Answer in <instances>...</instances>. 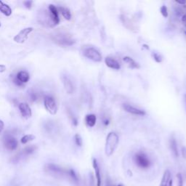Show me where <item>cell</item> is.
Segmentation results:
<instances>
[{
  "label": "cell",
  "mask_w": 186,
  "mask_h": 186,
  "mask_svg": "<svg viewBox=\"0 0 186 186\" xmlns=\"http://www.w3.org/2000/svg\"><path fill=\"white\" fill-rule=\"evenodd\" d=\"M168 186H173V180H172V179H171L170 180V182H169Z\"/></svg>",
  "instance_id": "obj_37"
},
{
  "label": "cell",
  "mask_w": 186,
  "mask_h": 186,
  "mask_svg": "<svg viewBox=\"0 0 186 186\" xmlns=\"http://www.w3.org/2000/svg\"><path fill=\"white\" fill-rule=\"evenodd\" d=\"M0 12L5 15L9 17L12 15V10L9 5L4 3L2 1H0Z\"/></svg>",
  "instance_id": "obj_15"
},
{
  "label": "cell",
  "mask_w": 186,
  "mask_h": 186,
  "mask_svg": "<svg viewBox=\"0 0 186 186\" xmlns=\"http://www.w3.org/2000/svg\"><path fill=\"white\" fill-rule=\"evenodd\" d=\"M119 138L118 135L114 132H110L106 137V145H105V153L107 156H110L114 153L115 150L118 146Z\"/></svg>",
  "instance_id": "obj_1"
},
{
  "label": "cell",
  "mask_w": 186,
  "mask_h": 186,
  "mask_svg": "<svg viewBox=\"0 0 186 186\" xmlns=\"http://www.w3.org/2000/svg\"><path fill=\"white\" fill-rule=\"evenodd\" d=\"M61 80L66 93L69 94V95L74 93L75 90V86L71 79L67 75H63L61 76Z\"/></svg>",
  "instance_id": "obj_7"
},
{
  "label": "cell",
  "mask_w": 186,
  "mask_h": 186,
  "mask_svg": "<svg viewBox=\"0 0 186 186\" xmlns=\"http://www.w3.org/2000/svg\"><path fill=\"white\" fill-rule=\"evenodd\" d=\"M53 40L60 46H71L75 43V40L70 33L63 31L54 33Z\"/></svg>",
  "instance_id": "obj_2"
},
{
  "label": "cell",
  "mask_w": 186,
  "mask_h": 186,
  "mask_svg": "<svg viewBox=\"0 0 186 186\" xmlns=\"http://www.w3.org/2000/svg\"><path fill=\"white\" fill-rule=\"evenodd\" d=\"M75 143H76V145L79 146V147L82 145V139H81V136L79 134H76V135H75Z\"/></svg>",
  "instance_id": "obj_26"
},
{
  "label": "cell",
  "mask_w": 186,
  "mask_h": 186,
  "mask_svg": "<svg viewBox=\"0 0 186 186\" xmlns=\"http://www.w3.org/2000/svg\"><path fill=\"white\" fill-rule=\"evenodd\" d=\"M28 97L30 99L31 101L35 102L37 100V93H35L33 91H29L28 92Z\"/></svg>",
  "instance_id": "obj_25"
},
{
  "label": "cell",
  "mask_w": 186,
  "mask_h": 186,
  "mask_svg": "<svg viewBox=\"0 0 186 186\" xmlns=\"http://www.w3.org/2000/svg\"><path fill=\"white\" fill-rule=\"evenodd\" d=\"M4 145L5 148L10 150H14L18 148V141L10 135H5L4 137Z\"/></svg>",
  "instance_id": "obj_8"
},
{
  "label": "cell",
  "mask_w": 186,
  "mask_h": 186,
  "mask_svg": "<svg viewBox=\"0 0 186 186\" xmlns=\"http://www.w3.org/2000/svg\"><path fill=\"white\" fill-rule=\"evenodd\" d=\"M1 26H2V24H1V23H0V27H1Z\"/></svg>",
  "instance_id": "obj_40"
},
{
  "label": "cell",
  "mask_w": 186,
  "mask_h": 186,
  "mask_svg": "<svg viewBox=\"0 0 186 186\" xmlns=\"http://www.w3.org/2000/svg\"><path fill=\"white\" fill-rule=\"evenodd\" d=\"M4 127H5V124H4L3 121L0 119V132H1L3 130Z\"/></svg>",
  "instance_id": "obj_33"
},
{
  "label": "cell",
  "mask_w": 186,
  "mask_h": 186,
  "mask_svg": "<svg viewBox=\"0 0 186 186\" xmlns=\"http://www.w3.org/2000/svg\"><path fill=\"white\" fill-rule=\"evenodd\" d=\"M117 186H123V185H118Z\"/></svg>",
  "instance_id": "obj_39"
},
{
  "label": "cell",
  "mask_w": 186,
  "mask_h": 186,
  "mask_svg": "<svg viewBox=\"0 0 186 186\" xmlns=\"http://www.w3.org/2000/svg\"><path fill=\"white\" fill-rule=\"evenodd\" d=\"M97 117L95 114H87L85 117V122L86 124L89 127H93L96 124Z\"/></svg>",
  "instance_id": "obj_16"
},
{
  "label": "cell",
  "mask_w": 186,
  "mask_h": 186,
  "mask_svg": "<svg viewBox=\"0 0 186 186\" xmlns=\"http://www.w3.org/2000/svg\"><path fill=\"white\" fill-rule=\"evenodd\" d=\"M46 169H47V170L49 171V172L53 173H61L63 172V170L60 167L53 164H47L46 165Z\"/></svg>",
  "instance_id": "obj_20"
},
{
  "label": "cell",
  "mask_w": 186,
  "mask_h": 186,
  "mask_svg": "<svg viewBox=\"0 0 186 186\" xmlns=\"http://www.w3.org/2000/svg\"><path fill=\"white\" fill-rule=\"evenodd\" d=\"M176 177H177V186H183V177L182 176L181 173H177L176 175Z\"/></svg>",
  "instance_id": "obj_24"
},
{
  "label": "cell",
  "mask_w": 186,
  "mask_h": 186,
  "mask_svg": "<svg viewBox=\"0 0 186 186\" xmlns=\"http://www.w3.org/2000/svg\"><path fill=\"white\" fill-rule=\"evenodd\" d=\"M182 154H183V158H186V148L183 147L182 148Z\"/></svg>",
  "instance_id": "obj_34"
},
{
  "label": "cell",
  "mask_w": 186,
  "mask_h": 186,
  "mask_svg": "<svg viewBox=\"0 0 186 186\" xmlns=\"http://www.w3.org/2000/svg\"><path fill=\"white\" fill-rule=\"evenodd\" d=\"M123 60L126 63L129 68H140V65L137 63L135 61V60H133L132 58L130 57H128V56H126L123 58Z\"/></svg>",
  "instance_id": "obj_18"
},
{
  "label": "cell",
  "mask_w": 186,
  "mask_h": 186,
  "mask_svg": "<svg viewBox=\"0 0 186 186\" xmlns=\"http://www.w3.org/2000/svg\"><path fill=\"white\" fill-rule=\"evenodd\" d=\"M68 173H69L70 177H71L73 180H74L75 181H78V177H77V175L76 174V172H74V170H70L69 172H68Z\"/></svg>",
  "instance_id": "obj_30"
},
{
  "label": "cell",
  "mask_w": 186,
  "mask_h": 186,
  "mask_svg": "<svg viewBox=\"0 0 186 186\" xmlns=\"http://www.w3.org/2000/svg\"><path fill=\"white\" fill-rule=\"evenodd\" d=\"M35 150H36V147H35V146H28V147H26L24 150H23L22 155L24 156L30 155V154L34 152Z\"/></svg>",
  "instance_id": "obj_23"
},
{
  "label": "cell",
  "mask_w": 186,
  "mask_h": 186,
  "mask_svg": "<svg viewBox=\"0 0 186 186\" xmlns=\"http://www.w3.org/2000/svg\"><path fill=\"white\" fill-rule=\"evenodd\" d=\"M176 2L178 4H180V5H184L186 3V1H176Z\"/></svg>",
  "instance_id": "obj_36"
},
{
  "label": "cell",
  "mask_w": 186,
  "mask_h": 186,
  "mask_svg": "<svg viewBox=\"0 0 186 186\" xmlns=\"http://www.w3.org/2000/svg\"><path fill=\"white\" fill-rule=\"evenodd\" d=\"M83 55L88 59L95 62H100L102 60V55L97 49L94 47L85 48L83 51Z\"/></svg>",
  "instance_id": "obj_5"
},
{
  "label": "cell",
  "mask_w": 186,
  "mask_h": 186,
  "mask_svg": "<svg viewBox=\"0 0 186 186\" xmlns=\"http://www.w3.org/2000/svg\"><path fill=\"white\" fill-rule=\"evenodd\" d=\"M170 145L171 150H172V153L175 155V157H178L179 152H178V148H177V143L176 140H175L174 137H172V138L170 139Z\"/></svg>",
  "instance_id": "obj_19"
},
{
  "label": "cell",
  "mask_w": 186,
  "mask_h": 186,
  "mask_svg": "<svg viewBox=\"0 0 186 186\" xmlns=\"http://www.w3.org/2000/svg\"><path fill=\"white\" fill-rule=\"evenodd\" d=\"M49 12L50 18H51L52 24H53V27L57 26L58 24H59L60 23V18H59V12H58V8L53 5H49Z\"/></svg>",
  "instance_id": "obj_9"
},
{
  "label": "cell",
  "mask_w": 186,
  "mask_h": 186,
  "mask_svg": "<svg viewBox=\"0 0 186 186\" xmlns=\"http://www.w3.org/2000/svg\"><path fill=\"white\" fill-rule=\"evenodd\" d=\"M35 139V136L33 135H31V134H29V135H24V137L21 138V143L23 144H26L28 142L32 141Z\"/></svg>",
  "instance_id": "obj_22"
},
{
  "label": "cell",
  "mask_w": 186,
  "mask_h": 186,
  "mask_svg": "<svg viewBox=\"0 0 186 186\" xmlns=\"http://www.w3.org/2000/svg\"><path fill=\"white\" fill-rule=\"evenodd\" d=\"M152 56H153L154 59L155 60L157 63H161L162 61V57L160 54H158L157 53H153V54H152Z\"/></svg>",
  "instance_id": "obj_27"
},
{
  "label": "cell",
  "mask_w": 186,
  "mask_h": 186,
  "mask_svg": "<svg viewBox=\"0 0 186 186\" xmlns=\"http://www.w3.org/2000/svg\"><path fill=\"white\" fill-rule=\"evenodd\" d=\"M58 10L60 12V13L62 14V15L63 16V18L67 20H69L71 18V13L70 10L66 7H58Z\"/></svg>",
  "instance_id": "obj_21"
},
{
  "label": "cell",
  "mask_w": 186,
  "mask_h": 186,
  "mask_svg": "<svg viewBox=\"0 0 186 186\" xmlns=\"http://www.w3.org/2000/svg\"><path fill=\"white\" fill-rule=\"evenodd\" d=\"M12 82H13L16 86L18 87H22L24 85V84L20 82V81L18 80V78H17L16 76H12Z\"/></svg>",
  "instance_id": "obj_29"
},
{
  "label": "cell",
  "mask_w": 186,
  "mask_h": 186,
  "mask_svg": "<svg viewBox=\"0 0 186 186\" xmlns=\"http://www.w3.org/2000/svg\"><path fill=\"white\" fill-rule=\"evenodd\" d=\"M6 71V66L5 65L0 64V73H4Z\"/></svg>",
  "instance_id": "obj_32"
},
{
  "label": "cell",
  "mask_w": 186,
  "mask_h": 186,
  "mask_svg": "<svg viewBox=\"0 0 186 186\" xmlns=\"http://www.w3.org/2000/svg\"><path fill=\"white\" fill-rule=\"evenodd\" d=\"M182 21H183L184 26L186 27V14L182 17Z\"/></svg>",
  "instance_id": "obj_35"
},
{
  "label": "cell",
  "mask_w": 186,
  "mask_h": 186,
  "mask_svg": "<svg viewBox=\"0 0 186 186\" xmlns=\"http://www.w3.org/2000/svg\"><path fill=\"white\" fill-rule=\"evenodd\" d=\"M18 108L22 116L25 119H29L32 116V111L30 106L26 103H21L18 105Z\"/></svg>",
  "instance_id": "obj_10"
},
{
  "label": "cell",
  "mask_w": 186,
  "mask_h": 186,
  "mask_svg": "<svg viewBox=\"0 0 186 186\" xmlns=\"http://www.w3.org/2000/svg\"><path fill=\"white\" fill-rule=\"evenodd\" d=\"M185 104H186V96H185Z\"/></svg>",
  "instance_id": "obj_41"
},
{
  "label": "cell",
  "mask_w": 186,
  "mask_h": 186,
  "mask_svg": "<svg viewBox=\"0 0 186 186\" xmlns=\"http://www.w3.org/2000/svg\"><path fill=\"white\" fill-rule=\"evenodd\" d=\"M44 104H45V109L47 112H49L50 114L55 115L58 113V107L57 103L55 99L52 96L47 95L45 96V100H44Z\"/></svg>",
  "instance_id": "obj_4"
},
{
  "label": "cell",
  "mask_w": 186,
  "mask_h": 186,
  "mask_svg": "<svg viewBox=\"0 0 186 186\" xmlns=\"http://www.w3.org/2000/svg\"><path fill=\"white\" fill-rule=\"evenodd\" d=\"M16 77L18 78L21 83H27L30 79V75L27 71H20L18 73V74L16 75Z\"/></svg>",
  "instance_id": "obj_14"
},
{
  "label": "cell",
  "mask_w": 186,
  "mask_h": 186,
  "mask_svg": "<svg viewBox=\"0 0 186 186\" xmlns=\"http://www.w3.org/2000/svg\"><path fill=\"white\" fill-rule=\"evenodd\" d=\"M33 31V27H27V28L22 29L18 34H16L15 36L13 38L14 41H15L16 43H18V44L24 43L25 41L28 39L29 34H30Z\"/></svg>",
  "instance_id": "obj_6"
},
{
  "label": "cell",
  "mask_w": 186,
  "mask_h": 186,
  "mask_svg": "<svg viewBox=\"0 0 186 186\" xmlns=\"http://www.w3.org/2000/svg\"><path fill=\"white\" fill-rule=\"evenodd\" d=\"M135 159V164H137V166L142 169H147L150 166V161L146 154H145L143 152H139L137 153L135 155L134 157Z\"/></svg>",
  "instance_id": "obj_3"
},
{
  "label": "cell",
  "mask_w": 186,
  "mask_h": 186,
  "mask_svg": "<svg viewBox=\"0 0 186 186\" xmlns=\"http://www.w3.org/2000/svg\"><path fill=\"white\" fill-rule=\"evenodd\" d=\"M171 178V172L170 170H167L165 171L164 175H163L162 181H161L159 186H168L169 182H170Z\"/></svg>",
  "instance_id": "obj_17"
},
{
  "label": "cell",
  "mask_w": 186,
  "mask_h": 186,
  "mask_svg": "<svg viewBox=\"0 0 186 186\" xmlns=\"http://www.w3.org/2000/svg\"><path fill=\"white\" fill-rule=\"evenodd\" d=\"M184 33H185V36H186V31H184Z\"/></svg>",
  "instance_id": "obj_38"
},
{
  "label": "cell",
  "mask_w": 186,
  "mask_h": 186,
  "mask_svg": "<svg viewBox=\"0 0 186 186\" xmlns=\"http://www.w3.org/2000/svg\"><path fill=\"white\" fill-rule=\"evenodd\" d=\"M160 11L161 13H162V15L164 18H167V16H168V11H167V7L166 6L163 5L162 7L160 8Z\"/></svg>",
  "instance_id": "obj_28"
},
{
  "label": "cell",
  "mask_w": 186,
  "mask_h": 186,
  "mask_svg": "<svg viewBox=\"0 0 186 186\" xmlns=\"http://www.w3.org/2000/svg\"><path fill=\"white\" fill-rule=\"evenodd\" d=\"M93 166L95 171V176L96 178V185L97 186H101L102 180H101V175H100V170L99 165H98L97 160L96 158H93Z\"/></svg>",
  "instance_id": "obj_12"
},
{
  "label": "cell",
  "mask_w": 186,
  "mask_h": 186,
  "mask_svg": "<svg viewBox=\"0 0 186 186\" xmlns=\"http://www.w3.org/2000/svg\"><path fill=\"white\" fill-rule=\"evenodd\" d=\"M32 3H33L32 1H25V2H24L25 7H26V8H28V9H31V6H32Z\"/></svg>",
  "instance_id": "obj_31"
},
{
  "label": "cell",
  "mask_w": 186,
  "mask_h": 186,
  "mask_svg": "<svg viewBox=\"0 0 186 186\" xmlns=\"http://www.w3.org/2000/svg\"><path fill=\"white\" fill-rule=\"evenodd\" d=\"M123 108H124V110H126L127 112L129 113V114L137 115V116H144V115H145V110L139 109V108L134 107V106H132L129 105V104H124V105H123Z\"/></svg>",
  "instance_id": "obj_11"
},
{
  "label": "cell",
  "mask_w": 186,
  "mask_h": 186,
  "mask_svg": "<svg viewBox=\"0 0 186 186\" xmlns=\"http://www.w3.org/2000/svg\"><path fill=\"white\" fill-rule=\"evenodd\" d=\"M105 63L108 68H112L114 70H119L121 66L119 63L116 60H115L114 58H110V57H107L105 59Z\"/></svg>",
  "instance_id": "obj_13"
}]
</instances>
